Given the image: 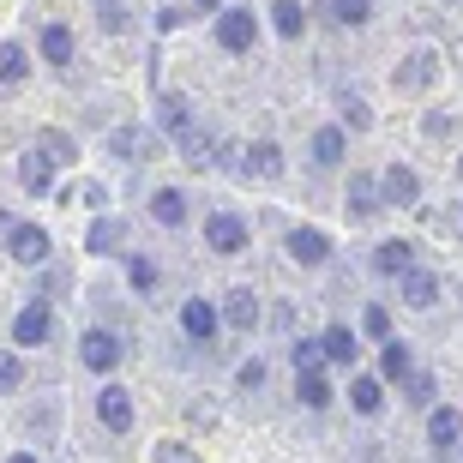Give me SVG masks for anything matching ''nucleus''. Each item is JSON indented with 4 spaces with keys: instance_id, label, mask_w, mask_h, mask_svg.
<instances>
[{
    "instance_id": "nucleus-2",
    "label": "nucleus",
    "mask_w": 463,
    "mask_h": 463,
    "mask_svg": "<svg viewBox=\"0 0 463 463\" xmlns=\"http://www.w3.org/2000/svg\"><path fill=\"white\" fill-rule=\"evenodd\" d=\"M163 151V133L156 127H115L109 133V156H127V163H145V156Z\"/></svg>"
},
{
    "instance_id": "nucleus-41",
    "label": "nucleus",
    "mask_w": 463,
    "mask_h": 463,
    "mask_svg": "<svg viewBox=\"0 0 463 463\" xmlns=\"http://www.w3.org/2000/svg\"><path fill=\"white\" fill-rule=\"evenodd\" d=\"M439 229H451V235L463 241V205H458V211H446V217H439Z\"/></svg>"
},
{
    "instance_id": "nucleus-15",
    "label": "nucleus",
    "mask_w": 463,
    "mask_h": 463,
    "mask_svg": "<svg viewBox=\"0 0 463 463\" xmlns=\"http://www.w3.org/2000/svg\"><path fill=\"white\" fill-rule=\"evenodd\" d=\"M18 181H24V193H49L54 187V163L43 151H24L18 156Z\"/></svg>"
},
{
    "instance_id": "nucleus-13",
    "label": "nucleus",
    "mask_w": 463,
    "mask_h": 463,
    "mask_svg": "<svg viewBox=\"0 0 463 463\" xmlns=\"http://www.w3.org/2000/svg\"><path fill=\"white\" fill-rule=\"evenodd\" d=\"M433 72H439V61L421 49V54H410V61L392 72V85H397V90H428V85H433Z\"/></svg>"
},
{
    "instance_id": "nucleus-1",
    "label": "nucleus",
    "mask_w": 463,
    "mask_h": 463,
    "mask_svg": "<svg viewBox=\"0 0 463 463\" xmlns=\"http://www.w3.org/2000/svg\"><path fill=\"white\" fill-rule=\"evenodd\" d=\"M253 43H259V18L247 13V6H223V13H217V49L253 54Z\"/></svg>"
},
{
    "instance_id": "nucleus-32",
    "label": "nucleus",
    "mask_w": 463,
    "mask_h": 463,
    "mask_svg": "<svg viewBox=\"0 0 463 463\" xmlns=\"http://www.w3.org/2000/svg\"><path fill=\"white\" fill-rule=\"evenodd\" d=\"M295 361V373H319V361H326V349H319V337H301V344L289 349Z\"/></svg>"
},
{
    "instance_id": "nucleus-21",
    "label": "nucleus",
    "mask_w": 463,
    "mask_h": 463,
    "mask_svg": "<svg viewBox=\"0 0 463 463\" xmlns=\"http://www.w3.org/2000/svg\"><path fill=\"white\" fill-rule=\"evenodd\" d=\"M379 373L397 379V385L410 379V344H403V337H385V344H379Z\"/></svg>"
},
{
    "instance_id": "nucleus-37",
    "label": "nucleus",
    "mask_w": 463,
    "mask_h": 463,
    "mask_svg": "<svg viewBox=\"0 0 463 463\" xmlns=\"http://www.w3.org/2000/svg\"><path fill=\"white\" fill-rule=\"evenodd\" d=\"M18 379H24V361L13 349H0V392H18Z\"/></svg>"
},
{
    "instance_id": "nucleus-30",
    "label": "nucleus",
    "mask_w": 463,
    "mask_h": 463,
    "mask_svg": "<svg viewBox=\"0 0 463 463\" xmlns=\"http://www.w3.org/2000/svg\"><path fill=\"white\" fill-rule=\"evenodd\" d=\"M31 72V54L18 49V43H0V85H18Z\"/></svg>"
},
{
    "instance_id": "nucleus-4",
    "label": "nucleus",
    "mask_w": 463,
    "mask_h": 463,
    "mask_svg": "<svg viewBox=\"0 0 463 463\" xmlns=\"http://www.w3.org/2000/svg\"><path fill=\"white\" fill-rule=\"evenodd\" d=\"M156 127H163L175 145H181L187 133H199V120H193V103L181 97V90H163V97H156Z\"/></svg>"
},
{
    "instance_id": "nucleus-22",
    "label": "nucleus",
    "mask_w": 463,
    "mask_h": 463,
    "mask_svg": "<svg viewBox=\"0 0 463 463\" xmlns=\"http://www.w3.org/2000/svg\"><path fill=\"white\" fill-rule=\"evenodd\" d=\"M379 403H385V385H379V379H349V410L355 415H379Z\"/></svg>"
},
{
    "instance_id": "nucleus-7",
    "label": "nucleus",
    "mask_w": 463,
    "mask_h": 463,
    "mask_svg": "<svg viewBox=\"0 0 463 463\" xmlns=\"http://www.w3.org/2000/svg\"><path fill=\"white\" fill-rule=\"evenodd\" d=\"M6 253H13L18 265H43L54 247H49V235H43L36 223H13V229H6Z\"/></svg>"
},
{
    "instance_id": "nucleus-36",
    "label": "nucleus",
    "mask_w": 463,
    "mask_h": 463,
    "mask_svg": "<svg viewBox=\"0 0 463 463\" xmlns=\"http://www.w3.org/2000/svg\"><path fill=\"white\" fill-rule=\"evenodd\" d=\"M361 331L385 344V337H392V313H385V307H367V313H361Z\"/></svg>"
},
{
    "instance_id": "nucleus-3",
    "label": "nucleus",
    "mask_w": 463,
    "mask_h": 463,
    "mask_svg": "<svg viewBox=\"0 0 463 463\" xmlns=\"http://www.w3.org/2000/svg\"><path fill=\"white\" fill-rule=\"evenodd\" d=\"M205 247H211V253H223V259L247 253V223H241L235 211H217V217H205Z\"/></svg>"
},
{
    "instance_id": "nucleus-17",
    "label": "nucleus",
    "mask_w": 463,
    "mask_h": 463,
    "mask_svg": "<svg viewBox=\"0 0 463 463\" xmlns=\"http://www.w3.org/2000/svg\"><path fill=\"white\" fill-rule=\"evenodd\" d=\"M247 175H259V181H277V175H283V151H277L271 138L247 145Z\"/></svg>"
},
{
    "instance_id": "nucleus-14",
    "label": "nucleus",
    "mask_w": 463,
    "mask_h": 463,
    "mask_svg": "<svg viewBox=\"0 0 463 463\" xmlns=\"http://www.w3.org/2000/svg\"><path fill=\"white\" fill-rule=\"evenodd\" d=\"M223 319H229L235 331H259L265 307H259V295H253V289H235V295H229V307H223Z\"/></svg>"
},
{
    "instance_id": "nucleus-6",
    "label": "nucleus",
    "mask_w": 463,
    "mask_h": 463,
    "mask_svg": "<svg viewBox=\"0 0 463 463\" xmlns=\"http://www.w3.org/2000/svg\"><path fill=\"white\" fill-rule=\"evenodd\" d=\"M97 421H103L109 433H127L133 428V392H127V385H103V392H97Z\"/></svg>"
},
{
    "instance_id": "nucleus-38",
    "label": "nucleus",
    "mask_w": 463,
    "mask_h": 463,
    "mask_svg": "<svg viewBox=\"0 0 463 463\" xmlns=\"http://www.w3.org/2000/svg\"><path fill=\"white\" fill-rule=\"evenodd\" d=\"M403 385H410V403H415V410H428V403H433V373H410Z\"/></svg>"
},
{
    "instance_id": "nucleus-26",
    "label": "nucleus",
    "mask_w": 463,
    "mask_h": 463,
    "mask_svg": "<svg viewBox=\"0 0 463 463\" xmlns=\"http://www.w3.org/2000/svg\"><path fill=\"white\" fill-rule=\"evenodd\" d=\"M271 24H277V36H289V43H295V36L307 31V13H301V0H277V6H271Z\"/></svg>"
},
{
    "instance_id": "nucleus-27",
    "label": "nucleus",
    "mask_w": 463,
    "mask_h": 463,
    "mask_svg": "<svg viewBox=\"0 0 463 463\" xmlns=\"http://www.w3.org/2000/svg\"><path fill=\"white\" fill-rule=\"evenodd\" d=\"M43 61H54V67L72 61V31L67 24H43Z\"/></svg>"
},
{
    "instance_id": "nucleus-20",
    "label": "nucleus",
    "mask_w": 463,
    "mask_h": 463,
    "mask_svg": "<svg viewBox=\"0 0 463 463\" xmlns=\"http://www.w3.org/2000/svg\"><path fill=\"white\" fill-rule=\"evenodd\" d=\"M344 151H349L344 127H319V133H313V163H319V169H331V163H344Z\"/></svg>"
},
{
    "instance_id": "nucleus-11",
    "label": "nucleus",
    "mask_w": 463,
    "mask_h": 463,
    "mask_svg": "<svg viewBox=\"0 0 463 463\" xmlns=\"http://www.w3.org/2000/svg\"><path fill=\"white\" fill-rule=\"evenodd\" d=\"M326 253H331L326 229H295V235H289V259H295V265H326Z\"/></svg>"
},
{
    "instance_id": "nucleus-40",
    "label": "nucleus",
    "mask_w": 463,
    "mask_h": 463,
    "mask_svg": "<svg viewBox=\"0 0 463 463\" xmlns=\"http://www.w3.org/2000/svg\"><path fill=\"white\" fill-rule=\"evenodd\" d=\"M235 379H241V392H259V385H265V361H259V355H253V361H241V373H235Z\"/></svg>"
},
{
    "instance_id": "nucleus-9",
    "label": "nucleus",
    "mask_w": 463,
    "mask_h": 463,
    "mask_svg": "<svg viewBox=\"0 0 463 463\" xmlns=\"http://www.w3.org/2000/svg\"><path fill=\"white\" fill-rule=\"evenodd\" d=\"M49 301H31V307H18V319H13V344L18 349H36L43 337H49Z\"/></svg>"
},
{
    "instance_id": "nucleus-18",
    "label": "nucleus",
    "mask_w": 463,
    "mask_h": 463,
    "mask_svg": "<svg viewBox=\"0 0 463 463\" xmlns=\"http://www.w3.org/2000/svg\"><path fill=\"white\" fill-rule=\"evenodd\" d=\"M373 271H385V277L415 271V247H410V241H385V247L373 253Z\"/></svg>"
},
{
    "instance_id": "nucleus-24",
    "label": "nucleus",
    "mask_w": 463,
    "mask_h": 463,
    "mask_svg": "<svg viewBox=\"0 0 463 463\" xmlns=\"http://www.w3.org/2000/svg\"><path fill=\"white\" fill-rule=\"evenodd\" d=\"M120 241H127V223H120V217H97L90 235H85V247H90V253H115Z\"/></svg>"
},
{
    "instance_id": "nucleus-5",
    "label": "nucleus",
    "mask_w": 463,
    "mask_h": 463,
    "mask_svg": "<svg viewBox=\"0 0 463 463\" xmlns=\"http://www.w3.org/2000/svg\"><path fill=\"white\" fill-rule=\"evenodd\" d=\"M379 199H385V205L415 211V205H421V175H415V169H403V163H392V169L379 175Z\"/></svg>"
},
{
    "instance_id": "nucleus-23",
    "label": "nucleus",
    "mask_w": 463,
    "mask_h": 463,
    "mask_svg": "<svg viewBox=\"0 0 463 463\" xmlns=\"http://www.w3.org/2000/svg\"><path fill=\"white\" fill-rule=\"evenodd\" d=\"M428 439H433L439 451L458 446V439H463V415H458V410H433V415H428Z\"/></svg>"
},
{
    "instance_id": "nucleus-31",
    "label": "nucleus",
    "mask_w": 463,
    "mask_h": 463,
    "mask_svg": "<svg viewBox=\"0 0 463 463\" xmlns=\"http://www.w3.org/2000/svg\"><path fill=\"white\" fill-rule=\"evenodd\" d=\"M127 283H133L138 295H151V289H156V259L133 253V259H127Z\"/></svg>"
},
{
    "instance_id": "nucleus-33",
    "label": "nucleus",
    "mask_w": 463,
    "mask_h": 463,
    "mask_svg": "<svg viewBox=\"0 0 463 463\" xmlns=\"http://www.w3.org/2000/svg\"><path fill=\"white\" fill-rule=\"evenodd\" d=\"M36 151L49 156V163H72V138L54 133V127H43V138H36Z\"/></svg>"
},
{
    "instance_id": "nucleus-29",
    "label": "nucleus",
    "mask_w": 463,
    "mask_h": 463,
    "mask_svg": "<svg viewBox=\"0 0 463 463\" xmlns=\"http://www.w3.org/2000/svg\"><path fill=\"white\" fill-rule=\"evenodd\" d=\"M295 397H301L307 410H326V403H331V385H326V373H295Z\"/></svg>"
},
{
    "instance_id": "nucleus-16",
    "label": "nucleus",
    "mask_w": 463,
    "mask_h": 463,
    "mask_svg": "<svg viewBox=\"0 0 463 463\" xmlns=\"http://www.w3.org/2000/svg\"><path fill=\"white\" fill-rule=\"evenodd\" d=\"M319 349H326V361H337V367H355V355H361V344H355L349 326H331L326 337H319Z\"/></svg>"
},
{
    "instance_id": "nucleus-19",
    "label": "nucleus",
    "mask_w": 463,
    "mask_h": 463,
    "mask_svg": "<svg viewBox=\"0 0 463 463\" xmlns=\"http://www.w3.org/2000/svg\"><path fill=\"white\" fill-rule=\"evenodd\" d=\"M349 211H355V217H379V181L373 175H349Z\"/></svg>"
},
{
    "instance_id": "nucleus-35",
    "label": "nucleus",
    "mask_w": 463,
    "mask_h": 463,
    "mask_svg": "<svg viewBox=\"0 0 463 463\" xmlns=\"http://www.w3.org/2000/svg\"><path fill=\"white\" fill-rule=\"evenodd\" d=\"M337 109H344V127H355V133H367V127H373V109L361 103V97H344Z\"/></svg>"
},
{
    "instance_id": "nucleus-10",
    "label": "nucleus",
    "mask_w": 463,
    "mask_h": 463,
    "mask_svg": "<svg viewBox=\"0 0 463 463\" xmlns=\"http://www.w3.org/2000/svg\"><path fill=\"white\" fill-rule=\"evenodd\" d=\"M181 331H187L193 344H211L217 337V307H211L205 295H193L187 307H181Z\"/></svg>"
},
{
    "instance_id": "nucleus-8",
    "label": "nucleus",
    "mask_w": 463,
    "mask_h": 463,
    "mask_svg": "<svg viewBox=\"0 0 463 463\" xmlns=\"http://www.w3.org/2000/svg\"><path fill=\"white\" fill-rule=\"evenodd\" d=\"M79 361H85L90 373H115V367H120V337H109V331H85Z\"/></svg>"
},
{
    "instance_id": "nucleus-12",
    "label": "nucleus",
    "mask_w": 463,
    "mask_h": 463,
    "mask_svg": "<svg viewBox=\"0 0 463 463\" xmlns=\"http://www.w3.org/2000/svg\"><path fill=\"white\" fill-rule=\"evenodd\" d=\"M397 295H403V307L428 313L433 301H439V277H433V271H403V289H397Z\"/></svg>"
},
{
    "instance_id": "nucleus-39",
    "label": "nucleus",
    "mask_w": 463,
    "mask_h": 463,
    "mask_svg": "<svg viewBox=\"0 0 463 463\" xmlns=\"http://www.w3.org/2000/svg\"><path fill=\"white\" fill-rule=\"evenodd\" d=\"M151 463H205V458H199L193 446H156V451H151Z\"/></svg>"
},
{
    "instance_id": "nucleus-28",
    "label": "nucleus",
    "mask_w": 463,
    "mask_h": 463,
    "mask_svg": "<svg viewBox=\"0 0 463 463\" xmlns=\"http://www.w3.org/2000/svg\"><path fill=\"white\" fill-rule=\"evenodd\" d=\"M151 211H156V223H181V217H187V193H181V187H163V193H156V199H151Z\"/></svg>"
},
{
    "instance_id": "nucleus-34",
    "label": "nucleus",
    "mask_w": 463,
    "mask_h": 463,
    "mask_svg": "<svg viewBox=\"0 0 463 463\" xmlns=\"http://www.w3.org/2000/svg\"><path fill=\"white\" fill-rule=\"evenodd\" d=\"M97 24H103V31H127V24H133L127 0H97Z\"/></svg>"
},
{
    "instance_id": "nucleus-25",
    "label": "nucleus",
    "mask_w": 463,
    "mask_h": 463,
    "mask_svg": "<svg viewBox=\"0 0 463 463\" xmlns=\"http://www.w3.org/2000/svg\"><path fill=\"white\" fill-rule=\"evenodd\" d=\"M331 24H349V31H361L367 18H373V0H326Z\"/></svg>"
},
{
    "instance_id": "nucleus-42",
    "label": "nucleus",
    "mask_w": 463,
    "mask_h": 463,
    "mask_svg": "<svg viewBox=\"0 0 463 463\" xmlns=\"http://www.w3.org/2000/svg\"><path fill=\"white\" fill-rule=\"evenodd\" d=\"M6 463H36V458H31V451H13V458H6Z\"/></svg>"
}]
</instances>
